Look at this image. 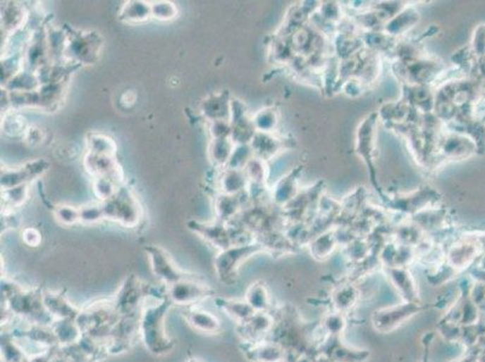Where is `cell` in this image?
Here are the masks:
<instances>
[{"label":"cell","instance_id":"cell-1","mask_svg":"<svg viewBox=\"0 0 485 362\" xmlns=\"http://www.w3.org/2000/svg\"><path fill=\"white\" fill-rule=\"evenodd\" d=\"M276 325L269 338L279 343L288 354H315L319 342L315 330L305 323L293 307H284L274 314Z\"/></svg>","mask_w":485,"mask_h":362},{"label":"cell","instance_id":"cell-2","mask_svg":"<svg viewBox=\"0 0 485 362\" xmlns=\"http://www.w3.org/2000/svg\"><path fill=\"white\" fill-rule=\"evenodd\" d=\"M152 302L142 304L139 316V332L144 346L151 354H168L174 347L166 329V316L172 306L167 296H151Z\"/></svg>","mask_w":485,"mask_h":362},{"label":"cell","instance_id":"cell-3","mask_svg":"<svg viewBox=\"0 0 485 362\" xmlns=\"http://www.w3.org/2000/svg\"><path fill=\"white\" fill-rule=\"evenodd\" d=\"M106 220H111L127 228L138 226L142 219L139 201L127 186L122 185L108 202L102 203Z\"/></svg>","mask_w":485,"mask_h":362},{"label":"cell","instance_id":"cell-4","mask_svg":"<svg viewBox=\"0 0 485 362\" xmlns=\"http://www.w3.org/2000/svg\"><path fill=\"white\" fill-rule=\"evenodd\" d=\"M264 250V245L259 243H249L244 245H232L230 248L219 251L214 260L215 272L223 284H233L238 275V270L242 262L249 257Z\"/></svg>","mask_w":485,"mask_h":362},{"label":"cell","instance_id":"cell-5","mask_svg":"<svg viewBox=\"0 0 485 362\" xmlns=\"http://www.w3.org/2000/svg\"><path fill=\"white\" fill-rule=\"evenodd\" d=\"M425 311V306L420 304L401 302L389 307L379 308L373 313L371 321L373 329L376 332L391 333L396 331L402 325L410 321L412 318L419 316Z\"/></svg>","mask_w":485,"mask_h":362},{"label":"cell","instance_id":"cell-6","mask_svg":"<svg viewBox=\"0 0 485 362\" xmlns=\"http://www.w3.org/2000/svg\"><path fill=\"white\" fill-rule=\"evenodd\" d=\"M66 62L70 64H92L101 55L102 37L92 32H68Z\"/></svg>","mask_w":485,"mask_h":362},{"label":"cell","instance_id":"cell-7","mask_svg":"<svg viewBox=\"0 0 485 362\" xmlns=\"http://www.w3.org/2000/svg\"><path fill=\"white\" fill-rule=\"evenodd\" d=\"M213 291L208 285L198 282L195 277L183 279L174 282L166 289V296L169 302L181 307H191L211 296Z\"/></svg>","mask_w":485,"mask_h":362},{"label":"cell","instance_id":"cell-8","mask_svg":"<svg viewBox=\"0 0 485 362\" xmlns=\"http://www.w3.org/2000/svg\"><path fill=\"white\" fill-rule=\"evenodd\" d=\"M145 251L150 261L152 273L155 274L156 278L159 279V282H164L166 287H169L174 282H180L183 279L193 277L183 272L164 248L157 245H149L145 249Z\"/></svg>","mask_w":485,"mask_h":362},{"label":"cell","instance_id":"cell-9","mask_svg":"<svg viewBox=\"0 0 485 362\" xmlns=\"http://www.w3.org/2000/svg\"><path fill=\"white\" fill-rule=\"evenodd\" d=\"M145 297V291L139 279L130 275L120 287L113 304L121 316H137V313L142 312Z\"/></svg>","mask_w":485,"mask_h":362},{"label":"cell","instance_id":"cell-10","mask_svg":"<svg viewBox=\"0 0 485 362\" xmlns=\"http://www.w3.org/2000/svg\"><path fill=\"white\" fill-rule=\"evenodd\" d=\"M317 353L325 355L333 362H367L371 356L369 350L349 346L342 337L324 338Z\"/></svg>","mask_w":485,"mask_h":362},{"label":"cell","instance_id":"cell-11","mask_svg":"<svg viewBox=\"0 0 485 362\" xmlns=\"http://www.w3.org/2000/svg\"><path fill=\"white\" fill-rule=\"evenodd\" d=\"M276 325V316L272 312H256L250 319L238 325L239 335L242 336V343H255L264 341L271 336Z\"/></svg>","mask_w":485,"mask_h":362},{"label":"cell","instance_id":"cell-12","mask_svg":"<svg viewBox=\"0 0 485 362\" xmlns=\"http://www.w3.org/2000/svg\"><path fill=\"white\" fill-rule=\"evenodd\" d=\"M386 277L393 289L398 291L402 302L420 304L422 297L419 294L418 284L413 274L406 267H390L386 268Z\"/></svg>","mask_w":485,"mask_h":362},{"label":"cell","instance_id":"cell-13","mask_svg":"<svg viewBox=\"0 0 485 362\" xmlns=\"http://www.w3.org/2000/svg\"><path fill=\"white\" fill-rule=\"evenodd\" d=\"M47 167V161L35 160L17 168H4L1 170V187L5 189L27 185L30 180L45 173Z\"/></svg>","mask_w":485,"mask_h":362},{"label":"cell","instance_id":"cell-14","mask_svg":"<svg viewBox=\"0 0 485 362\" xmlns=\"http://www.w3.org/2000/svg\"><path fill=\"white\" fill-rule=\"evenodd\" d=\"M188 228L195 232L201 238L218 248L220 251L225 249L232 246V239H231L230 226L228 223L216 221L213 223H199V221H190Z\"/></svg>","mask_w":485,"mask_h":362},{"label":"cell","instance_id":"cell-15","mask_svg":"<svg viewBox=\"0 0 485 362\" xmlns=\"http://www.w3.org/2000/svg\"><path fill=\"white\" fill-rule=\"evenodd\" d=\"M85 168L93 177H108L123 185V173L116 157L98 156L87 154L84 160Z\"/></svg>","mask_w":485,"mask_h":362},{"label":"cell","instance_id":"cell-16","mask_svg":"<svg viewBox=\"0 0 485 362\" xmlns=\"http://www.w3.org/2000/svg\"><path fill=\"white\" fill-rule=\"evenodd\" d=\"M247 348L244 353L252 362H285V349L271 338L255 343H244Z\"/></svg>","mask_w":485,"mask_h":362},{"label":"cell","instance_id":"cell-17","mask_svg":"<svg viewBox=\"0 0 485 362\" xmlns=\"http://www.w3.org/2000/svg\"><path fill=\"white\" fill-rule=\"evenodd\" d=\"M330 299L333 311L349 314L360 302V289L354 282H344L333 289Z\"/></svg>","mask_w":485,"mask_h":362},{"label":"cell","instance_id":"cell-18","mask_svg":"<svg viewBox=\"0 0 485 362\" xmlns=\"http://www.w3.org/2000/svg\"><path fill=\"white\" fill-rule=\"evenodd\" d=\"M201 111L209 123L230 121L231 101L227 92L213 93L202 101Z\"/></svg>","mask_w":485,"mask_h":362},{"label":"cell","instance_id":"cell-19","mask_svg":"<svg viewBox=\"0 0 485 362\" xmlns=\"http://www.w3.org/2000/svg\"><path fill=\"white\" fill-rule=\"evenodd\" d=\"M42 301L47 312L52 316L54 320H64V319L78 320L81 313L80 308L73 306L64 296L59 294H54V292L42 294Z\"/></svg>","mask_w":485,"mask_h":362},{"label":"cell","instance_id":"cell-20","mask_svg":"<svg viewBox=\"0 0 485 362\" xmlns=\"http://www.w3.org/2000/svg\"><path fill=\"white\" fill-rule=\"evenodd\" d=\"M54 330L56 339L61 348H70L78 346L81 339L84 338L85 333L80 327L79 323L73 319H64V320H55L51 325Z\"/></svg>","mask_w":485,"mask_h":362},{"label":"cell","instance_id":"cell-21","mask_svg":"<svg viewBox=\"0 0 485 362\" xmlns=\"http://www.w3.org/2000/svg\"><path fill=\"white\" fill-rule=\"evenodd\" d=\"M186 320L191 327L202 333L214 335L221 330V321L218 316L199 308H190L186 313Z\"/></svg>","mask_w":485,"mask_h":362},{"label":"cell","instance_id":"cell-22","mask_svg":"<svg viewBox=\"0 0 485 362\" xmlns=\"http://www.w3.org/2000/svg\"><path fill=\"white\" fill-rule=\"evenodd\" d=\"M151 17H152L151 1H142V0L125 1L118 11V20L125 23H130V25L147 22Z\"/></svg>","mask_w":485,"mask_h":362},{"label":"cell","instance_id":"cell-23","mask_svg":"<svg viewBox=\"0 0 485 362\" xmlns=\"http://www.w3.org/2000/svg\"><path fill=\"white\" fill-rule=\"evenodd\" d=\"M28 15L17 3H4L1 6V28L8 35L25 27Z\"/></svg>","mask_w":485,"mask_h":362},{"label":"cell","instance_id":"cell-24","mask_svg":"<svg viewBox=\"0 0 485 362\" xmlns=\"http://www.w3.org/2000/svg\"><path fill=\"white\" fill-rule=\"evenodd\" d=\"M216 306L222 312L226 313L232 320H235L238 325L247 323L251 316L255 314V311L247 304L245 299H216Z\"/></svg>","mask_w":485,"mask_h":362},{"label":"cell","instance_id":"cell-25","mask_svg":"<svg viewBox=\"0 0 485 362\" xmlns=\"http://www.w3.org/2000/svg\"><path fill=\"white\" fill-rule=\"evenodd\" d=\"M477 255V245L458 244L447 254V265L456 272L467 268Z\"/></svg>","mask_w":485,"mask_h":362},{"label":"cell","instance_id":"cell-26","mask_svg":"<svg viewBox=\"0 0 485 362\" xmlns=\"http://www.w3.org/2000/svg\"><path fill=\"white\" fill-rule=\"evenodd\" d=\"M245 301L255 312H272V297L262 282H254L247 287Z\"/></svg>","mask_w":485,"mask_h":362},{"label":"cell","instance_id":"cell-27","mask_svg":"<svg viewBox=\"0 0 485 362\" xmlns=\"http://www.w3.org/2000/svg\"><path fill=\"white\" fill-rule=\"evenodd\" d=\"M247 177L244 170L225 168L219 177L220 192L225 194H238L247 185Z\"/></svg>","mask_w":485,"mask_h":362},{"label":"cell","instance_id":"cell-28","mask_svg":"<svg viewBox=\"0 0 485 362\" xmlns=\"http://www.w3.org/2000/svg\"><path fill=\"white\" fill-rule=\"evenodd\" d=\"M320 329L325 337H342L348 329L347 314L332 309L322 316Z\"/></svg>","mask_w":485,"mask_h":362},{"label":"cell","instance_id":"cell-29","mask_svg":"<svg viewBox=\"0 0 485 362\" xmlns=\"http://www.w3.org/2000/svg\"><path fill=\"white\" fill-rule=\"evenodd\" d=\"M88 154L98 155V156H116V143L109 135L102 133H90L87 135Z\"/></svg>","mask_w":485,"mask_h":362},{"label":"cell","instance_id":"cell-30","mask_svg":"<svg viewBox=\"0 0 485 362\" xmlns=\"http://www.w3.org/2000/svg\"><path fill=\"white\" fill-rule=\"evenodd\" d=\"M37 73L23 69L16 76H13L8 84L4 85V89L8 92H33L40 87Z\"/></svg>","mask_w":485,"mask_h":362},{"label":"cell","instance_id":"cell-31","mask_svg":"<svg viewBox=\"0 0 485 362\" xmlns=\"http://www.w3.org/2000/svg\"><path fill=\"white\" fill-rule=\"evenodd\" d=\"M235 143L231 138H223V139H211L209 145V157L214 165L218 167H225L230 161L233 150H235Z\"/></svg>","mask_w":485,"mask_h":362},{"label":"cell","instance_id":"cell-32","mask_svg":"<svg viewBox=\"0 0 485 362\" xmlns=\"http://www.w3.org/2000/svg\"><path fill=\"white\" fill-rule=\"evenodd\" d=\"M239 209L238 194H219L215 199V211L219 221L228 223L235 219Z\"/></svg>","mask_w":485,"mask_h":362},{"label":"cell","instance_id":"cell-33","mask_svg":"<svg viewBox=\"0 0 485 362\" xmlns=\"http://www.w3.org/2000/svg\"><path fill=\"white\" fill-rule=\"evenodd\" d=\"M28 355L16 338L6 335L1 338V362H28Z\"/></svg>","mask_w":485,"mask_h":362},{"label":"cell","instance_id":"cell-34","mask_svg":"<svg viewBox=\"0 0 485 362\" xmlns=\"http://www.w3.org/2000/svg\"><path fill=\"white\" fill-rule=\"evenodd\" d=\"M1 130L8 137H22L27 135L28 127L25 118L17 113V110H8L5 113L1 123Z\"/></svg>","mask_w":485,"mask_h":362},{"label":"cell","instance_id":"cell-35","mask_svg":"<svg viewBox=\"0 0 485 362\" xmlns=\"http://www.w3.org/2000/svg\"><path fill=\"white\" fill-rule=\"evenodd\" d=\"M460 325L461 326H472L479 324L481 320V311L473 304L469 295H462L460 299Z\"/></svg>","mask_w":485,"mask_h":362},{"label":"cell","instance_id":"cell-36","mask_svg":"<svg viewBox=\"0 0 485 362\" xmlns=\"http://www.w3.org/2000/svg\"><path fill=\"white\" fill-rule=\"evenodd\" d=\"M121 186L108 177H93V191L101 203L108 202L118 194Z\"/></svg>","mask_w":485,"mask_h":362},{"label":"cell","instance_id":"cell-37","mask_svg":"<svg viewBox=\"0 0 485 362\" xmlns=\"http://www.w3.org/2000/svg\"><path fill=\"white\" fill-rule=\"evenodd\" d=\"M27 197H28V187H27V185L5 189L1 192L4 208H10V209L22 206L25 202Z\"/></svg>","mask_w":485,"mask_h":362},{"label":"cell","instance_id":"cell-38","mask_svg":"<svg viewBox=\"0 0 485 362\" xmlns=\"http://www.w3.org/2000/svg\"><path fill=\"white\" fill-rule=\"evenodd\" d=\"M152 17L159 21H172L178 17L179 10L172 1H151Z\"/></svg>","mask_w":485,"mask_h":362},{"label":"cell","instance_id":"cell-39","mask_svg":"<svg viewBox=\"0 0 485 362\" xmlns=\"http://www.w3.org/2000/svg\"><path fill=\"white\" fill-rule=\"evenodd\" d=\"M437 332L448 343L460 344L461 332H462V326L460 324L441 319L437 326Z\"/></svg>","mask_w":485,"mask_h":362},{"label":"cell","instance_id":"cell-40","mask_svg":"<svg viewBox=\"0 0 485 362\" xmlns=\"http://www.w3.org/2000/svg\"><path fill=\"white\" fill-rule=\"evenodd\" d=\"M105 220L104 211L102 203H91L80 206V223L93 225Z\"/></svg>","mask_w":485,"mask_h":362},{"label":"cell","instance_id":"cell-41","mask_svg":"<svg viewBox=\"0 0 485 362\" xmlns=\"http://www.w3.org/2000/svg\"><path fill=\"white\" fill-rule=\"evenodd\" d=\"M55 218L59 223L64 226H73L80 223V208L63 204V206H56Z\"/></svg>","mask_w":485,"mask_h":362},{"label":"cell","instance_id":"cell-42","mask_svg":"<svg viewBox=\"0 0 485 362\" xmlns=\"http://www.w3.org/2000/svg\"><path fill=\"white\" fill-rule=\"evenodd\" d=\"M252 152V149L249 148L247 145H235L233 154L231 156L228 163H227L226 168L230 169H242L245 168L247 162L251 160L250 155Z\"/></svg>","mask_w":485,"mask_h":362},{"label":"cell","instance_id":"cell-43","mask_svg":"<svg viewBox=\"0 0 485 362\" xmlns=\"http://www.w3.org/2000/svg\"><path fill=\"white\" fill-rule=\"evenodd\" d=\"M209 132L211 139L231 138V123L230 121L210 123Z\"/></svg>","mask_w":485,"mask_h":362},{"label":"cell","instance_id":"cell-44","mask_svg":"<svg viewBox=\"0 0 485 362\" xmlns=\"http://www.w3.org/2000/svg\"><path fill=\"white\" fill-rule=\"evenodd\" d=\"M22 239L23 243L32 248H37L42 243V233L37 228H25L22 232Z\"/></svg>","mask_w":485,"mask_h":362},{"label":"cell","instance_id":"cell-45","mask_svg":"<svg viewBox=\"0 0 485 362\" xmlns=\"http://www.w3.org/2000/svg\"><path fill=\"white\" fill-rule=\"evenodd\" d=\"M450 362H478V351L474 353V350H466V353L462 356Z\"/></svg>","mask_w":485,"mask_h":362},{"label":"cell","instance_id":"cell-46","mask_svg":"<svg viewBox=\"0 0 485 362\" xmlns=\"http://www.w3.org/2000/svg\"><path fill=\"white\" fill-rule=\"evenodd\" d=\"M49 362H73L67 354H52Z\"/></svg>","mask_w":485,"mask_h":362},{"label":"cell","instance_id":"cell-47","mask_svg":"<svg viewBox=\"0 0 485 362\" xmlns=\"http://www.w3.org/2000/svg\"><path fill=\"white\" fill-rule=\"evenodd\" d=\"M313 362H333L331 358H327L324 354L320 353H315L313 356Z\"/></svg>","mask_w":485,"mask_h":362},{"label":"cell","instance_id":"cell-48","mask_svg":"<svg viewBox=\"0 0 485 362\" xmlns=\"http://www.w3.org/2000/svg\"><path fill=\"white\" fill-rule=\"evenodd\" d=\"M314 354L302 355L295 362H313Z\"/></svg>","mask_w":485,"mask_h":362},{"label":"cell","instance_id":"cell-49","mask_svg":"<svg viewBox=\"0 0 485 362\" xmlns=\"http://www.w3.org/2000/svg\"><path fill=\"white\" fill-rule=\"evenodd\" d=\"M478 362H485V350H478Z\"/></svg>","mask_w":485,"mask_h":362}]
</instances>
